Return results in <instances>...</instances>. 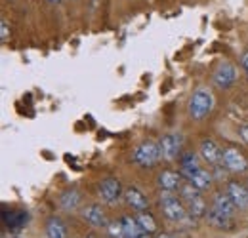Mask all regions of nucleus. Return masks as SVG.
Wrapping results in <instances>:
<instances>
[{"label":"nucleus","mask_w":248,"mask_h":238,"mask_svg":"<svg viewBox=\"0 0 248 238\" xmlns=\"http://www.w3.org/2000/svg\"><path fill=\"white\" fill-rule=\"evenodd\" d=\"M178 193H180V198L184 200V204H186V208H187V213H189L191 217H195V219L206 217L208 206H206L204 198L201 196L202 191H199V189L193 187L191 183H184Z\"/></svg>","instance_id":"f257e3e1"},{"label":"nucleus","mask_w":248,"mask_h":238,"mask_svg":"<svg viewBox=\"0 0 248 238\" xmlns=\"http://www.w3.org/2000/svg\"><path fill=\"white\" fill-rule=\"evenodd\" d=\"M212 107H214V95L212 91L201 88L197 89L189 101V115L193 120H204L210 113H212Z\"/></svg>","instance_id":"f03ea898"},{"label":"nucleus","mask_w":248,"mask_h":238,"mask_svg":"<svg viewBox=\"0 0 248 238\" xmlns=\"http://www.w3.org/2000/svg\"><path fill=\"white\" fill-rule=\"evenodd\" d=\"M160 208H162V213L166 215V219H170L174 223H182L189 215L184 200L178 198L172 191H162V194H160Z\"/></svg>","instance_id":"7ed1b4c3"},{"label":"nucleus","mask_w":248,"mask_h":238,"mask_svg":"<svg viewBox=\"0 0 248 238\" xmlns=\"http://www.w3.org/2000/svg\"><path fill=\"white\" fill-rule=\"evenodd\" d=\"M160 158H162V154H160V145H156L155 141H143V143H140V145L134 149V152H132L134 164H138V166H141V168H151V166H155Z\"/></svg>","instance_id":"20e7f679"},{"label":"nucleus","mask_w":248,"mask_h":238,"mask_svg":"<svg viewBox=\"0 0 248 238\" xmlns=\"http://www.w3.org/2000/svg\"><path fill=\"white\" fill-rule=\"evenodd\" d=\"M212 80L219 89H229L237 82V71L229 61H221L212 73Z\"/></svg>","instance_id":"39448f33"},{"label":"nucleus","mask_w":248,"mask_h":238,"mask_svg":"<svg viewBox=\"0 0 248 238\" xmlns=\"http://www.w3.org/2000/svg\"><path fill=\"white\" fill-rule=\"evenodd\" d=\"M182 143H184V139H182V135H178V134H168V135H164L162 139H160V154H162V158L164 160H176L178 156H182Z\"/></svg>","instance_id":"423d86ee"},{"label":"nucleus","mask_w":248,"mask_h":238,"mask_svg":"<svg viewBox=\"0 0 248 238\" xmlns=\"http://www.w3.org/2000/svg\"><path fill=\"white\" fill-rule=\"evenodd\" d=\"M99 194L103 202L107 204H117L121 194H123V185L117 178H105L99 183Z\"/></svg>","instance_id":"0eeeda50"},{"label":"nucleus","mask_w":248,"mask_h":238,"mask_svg":"<svg viewBox=\"0 0 248 238\" xmlns=\"http://www.w3.org/2000/svg\"><path fill=\"white\" fill-rule=\"evenodd\" d=\"M223 166L229 170V172H235V174H243L248 170V160L245 158L243 152H239V149H223Z\"/></svg>","instance_id":"6e6552de"},{"label":"nucleus","mask_w":248,"mask_h":238,"mask_svg":"<svg viewBox=\"0 0 248 238\" xmlns=\"http://www.w3.org/2000/svg\"><path fill=\"white\" fill-rule=\"evenodd\" d=\"M199 152H201L202 160L208 162V164H212V166H217V164L223 162V150L217 147L216 141H212V139H208V137L201 141Z\"/></svg>","instance_id":"1a4fd4ad"},{"label":"nucleus","mask_w":248,"mask_h":238,"mask_svg":"<svg viewBox=\"0 0 248 238\" xmlns=\"http://www.w3.org/2000/svg\"><path fill=\"white\" fill-rule=\"evenodd\" d=\"M182 179L184 176L182 174H178V172H172V170H164L160 176H158V187L162 189V191H172V193H176V191H180L182 189Z\"/></svg>","instance_id":"9d476101"},{"label":"nucleus","mask_w":248,"mask_h":238,"mask_svg":"<svg viewBox=\"0 0 248 238\" xmlns=\"http://www.w3.org/2000/svg\"><path fill=\"white\" fill-rule=\"evenodd\" d=\"M124 198H126V204L132 206L136 211H145L149 206V200L145 198V194L138 189V187H130L124 191Z\"/></svg>","instance_id":"9b49d317"},{"label":"nucleus","mask_w":248,"mask_h":238,"mask_svg":"<svg viewBox=\"0 0 248 238\" xmlns=\"http://www.w3.org/2000/svg\"><path fill=\"white\" fill-rule=\"evenodd\" d=\"M82 217L92 225V227H107V217H105V211L99 204H90L82 209Z\"/></svg>","instance_id":"f8f14e48"},{"label":"nucleus","mask_w":248,"mask_h":238,"mask_svg":"<svg viewBox=\"0 0 248 238\" xmlns=\"http://www.w3.org/2000/svg\"><path fill=\"white\" fill-rule=\"evenodd\" d=\"M212 208H216L217 211H221V213L233 217L235 211H237V204L233 202V198H231V196L227 194V191H225V193H216V194H214V198H212Z\"/></svg>","instance_id":"ddd939ff"},{"label":"nucleus","mask_w":248,"mask_h":238,"mask_svg":"<svg viewBox=\"0 0 248 238\" xmlns=\"http://www.w3.org/2000/svg\"><path fill=\"white\" fill-rule=\"evenodd\" d=\"M227 194L233 198V202L237 204V208L245 209L248 208V189L239 185L237 181H229L227 183Z\"/></svg>","instance_id":"4468645a"},{"label":"nucleus","mask_w":248,"mask_h":238,"mask_svg":"<svg viewBox=\"0 0 248 238\" xmlns=\"http://www.w3.org/2000/svg\"><path fill=\"white\" fill-rule=\"evenodd\" d=\"M206 219H208V223H210L214 229H219V231H229V229H233V217H229V215L217 211L216 208H208Z\"/></svg>","instance_id":"2eb2a0df"},{"label":"nucleus","mask_w":248,"mask_h":238,"mask_svg":"<svg viewBox=\"0 0 248 238\" xmlns=\"http://www.w3.org/2000/svg\"><path fill=\"white\" fill-rule=\"evenodd\" d=\"M184 178L187 179V183H191L193 187H197L199 191H206L210 185H212V176L204 170V168H199L191 174H186Z\"/></svg>","instance_id":"dca6fc26"},{"label":"nucleus","mask_w":248,"mask_h":238,"mask_svg":"<svg viewBox=\"0 0 248 238\" xmlns=\"http://www.w3.org/2000/svg\"><path fill=\"white\" fill-rule=\"evenodd\" d=\"M121 223H123L124 229V238H141L145 235V231L141 229L140 221L136 217H132V215H124L121 219Z\"/></svg>","instance_id":"f3484780"},{"label":"nucleus","mask_w":248,"mask_h":238,"mask_svg":"<svg viewBox=\"0 0 248 238\" xmlns=\"http://www.w3.org/2000/svg\"><path fill=\"white\" fill-rule=\"evenodd\" d=\"M46 237L48 238H67V227L60 217H50L46 221Z\"/></svg>","instance_id":"a211bd4d"},{"label":"nucleus","mask_w":248,"mask_h":238,"mask_svg":"<svg viewBox=\"0 0 248 238\" xmlns=\"http://www.w3.org/2000/svg\"><path fill=\"white\" fill-rule=\"evenodd\" d=\"M80 204V193H78V189H67L65 193H63L62 196H60V206L63 209H75L77 206Z\"/></svg>","instance_id":"6ab92c4d"},{"label":"nucleus","mask_w":248,"mask_h":238,"mask_svg":"<svg viewBox=\"0 0 248 238\" xmlns=\"http://www.w3.org/2000/svg\"><path fill=\"white\" fill-rule=\"evenodd\" d=\"M180 166H182V170H180L182 176L199 170V168H201V164H199V156H197L195 152H184V154L180 156Z\"/></svg>","instance_id":"aec40b11"},{"label":"nucleus","mask_w":248,"mask_h":238,"mask_svg":"<svg viewBox=\"0 0 248 238\" xmlns=\"http://www.w3.org/2000/svg\"><path fill=\"white\" fill-rule=\"evenodd\" d=\"M2 219H4L6 227H10V229H19V227L25 225L27 213H25V211H4V213H2Z\"/></svg>","instance_id":"412c9836"},{"label":"nucleus","mask_w":248,"mask_h":238,"mask_svg":"<svg viewBox=\"0 0 248 238\" xmlns=\"http://www.w3.org/2000/svg\"><path fill=\"white\" fill-rule=\"evenodd\" d=\"M136 219L140 221V225H141V229L145 231V235H151V233L156 231V223L151 213H147V211H138Z\"/></svg>","instance_id":"4be33fe9"},{"label":"nucleus","mask_w":248,"mask_h":238,"mask_svg":"<svg viewBox=\"0 0 248 238\" xmlns=\"http://www.w3.org/2000/svg\"><path fill=\"white\" fill-rule=\"evenodd\" d=\"M107 233L111 238H124V229H123V223L117 221V223H109L107 225Z\"/></svg>","instance_id":"5701e85b"},{"label":"nucleus","mask_w":248,"mask_h":238,"mask_svg":"<svg viewBox=\"0 0 248 238\" xmlns=\"http://www.w3.org/2000/svg\"><path fill=\"white\" fill-rule=\"evenodd\" d=\"M8 34H10L8 21H6V17H2V19H0V40L6 42V40H8Z\"/></svg>","instance_id":"b1692460"},{"label":"nucleus","mask_w":248,"mask_h":238,"mask_svg":"<svg viewBox=\"0 0 248 238\" xmlns=\"http://www.w3.org/2000/svg\"><path fill=\"white\" fill-rule=\"evenodd\" d=\"M239 134H241L243 141L248 143V124H245V126H241V128H239Z\"/></svg>","instance_id":"393cba45"},{"label":"nucleus","mask_w":248,"mask_h":238,"mask_svg":"<svg viewBox=\"0 0 248 238\" xmlns=\"http://www.w3.org/2000/svg\"><path fill=\"white\" fill-rule=\"evenodd\" d=\"M241 65H243V69H245V73H247L248 76V50L241 56Z\"/></svg>","instance_id":"a878e982"},{"label":"nucleus","mask_w":248,"mask_h":238,"mask_svg":"<svg viewBox=\"0 0 248 238\" xmlns=\"http://www.w3.org/2000/svg\"><path fill=\"white\" fill-rule=\"evenodd\" d=\"M156 238H176L174 235H166V233H162V235H158Z\"/></svg>","instance_id":"bb28decb"},{"label":"nucleus","mask_w":248,"mask_h":238,"mask_svg":"<svg viewBox=\"0 0 248 238\" xmlns=\"http://www.w3.org/2000/svg\"><path fill=\"white\" fill-rule=\"evenodd\" d=\"M58 2H62V0H50V4H58Z\"/></svg>","instance_id":"cd10ccee"},{"label":"nucleus","mask_w":248,"mask_h":238,"mask_svg":"<svg viewBox=\"0 0 248 238\" xmlns=\"http://www.w3.org/2000/svg\"><path fill=\"white\" fill-rule=\"evenodd\" d=\"M141 238H149V235H143V237H141Z\"/></svg>","instance_id":"c85d7f7f"},{"label":"nucleus","mask_w":248,"mask_h":238,"mask_svg":"<svg viewBox=\"0 0 248 238\" xmlns=\"http://www.w3.org/2000/svg\"><path fill=\"white\" fill-rule=\"evenodd\" d=\"M86 238H95V237H93V235H90V237H86Z\"/></svg>","instance_id":"c756f323"}]
</instances>
